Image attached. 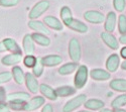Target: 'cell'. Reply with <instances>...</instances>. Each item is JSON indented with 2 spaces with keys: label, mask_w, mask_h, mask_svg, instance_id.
<instances>
[{
  "label": "cell",
  "mask_w": 126,
  "mask_h": 112,
  "mask_svg": "<svg viewBox=\"0 0 126 112\" xmlns=\"http://www.w3.org/2000/svg\"><path fill=\"white\" fill-rule=\"evenodd\" d=\"M45 103H46V99L44 96H34L32 98H30L27 102L24 103L22 111H25V112L35 111L41 106H44Z\"/></svg>",
  "instance_id": "cell-5"
},
{
  "label": "cell",
  "mask_w": 126,
  "mask_h": 112,
  "mask_svg": "<svg viewBox=\"0 0 126 112\" xmlns=\"http://www.w3.org/2000/svg\"><path fill=\"white\" fill-rule=\"evenodd\" d=\"M27 24H28V27L30 29L34 30L35 32H40L45 34L50 33L49 28L45 24L44 21H40V20H37V19H30Z\"/></svg>",
  "instance_id": "cell-13"
},
{
  "label": "cell",
  "mask_w": 126,
  "mask_h": 112,
  "mask_svg": "<svg viewBox=\"0 0 126 112\" xmlns=\"http://www.w3.org/2000/svg\"><path fill=\"white\" fill-rule=\"evenodd\" d=\"M120 56L118 54H111L106 60V70L110 73H114L120 67Z\"/></svg>",
  "instance_id": "cell-10"
},
{
  "label": "cell",
  "mask_w": 126,
  "mask_h": 112,
  "mask_svg": "<svg viewBox=\"0 0 126 112\" xmlns=\"http://www.w3.org/2000/svg\"><path fill=\"white\" fill-rule=\"evenodd\" d=\"M11 74L12 78L14 80V82L18 85H22L25 82V73L23 72V70L18 67V66H13L11 69Z\"/></svg>",
  "instance_id": "cell-23"
},
{
  "label": "cell",
  "mask_w": 126,
  "mask_h": 112,
  "mask_svg": "<svg viewBox=\"0 0 126 112\" xmlns=\"http://www.w3.org/2000/svg\"><path fill=\"white\" fill-rule=\"evenodd\" d=\"M110 89L116 92H121V93H126V79L123 78H115L110 81L109 83Z\"/></svg>",
  "instance_id": "cell-19"
},
{
  "label": "cell",
  "mask_w": 126,
  "mask_h": 112,
  "mask_svg": "<svg viewBox=\"0 0 126 112\" xmlns=\"http://www.w3.org/2000/svg\"><path fill=\"white\" fill-rule=\"evenodd\" d=\"M114 112H126V110L122 108H117V109H114Z\"/></svg>",
  "instance_id": "cell-43"
},
{
  "label": "cell",
  "mask_w": 126,
  "mask_h": 112,
  "mask_svg": "<svg viewBox=\"0 0 126 112\" xmlns=\"http://www.w3.org/2000/svg\"><path fill=\"white\" fill-rule=\"evenodd\" d=\"M99 112H114V110H111L109 108H102L101 110H99Z\"/></svg>",
  "instance_id": "cell-42"
},
{
  "label": "cell",
  "mask_w": 126,
  "mask_h": 112,
  "mask_svg": "<svg viewBox=\"0 0 126 112\" xmlns=\"http://www.w3.org/2000/svg\"><path fill=\"white\" fill-rule=\"evenodd\" d=\"M125 105H126V93H122L121 95H118L117 97H115L111 102V107L113 109L122 108Z\"/></svg>",
  "instance_id": "cell-28"
},
{
  "label": "cell",
  "mask_w": 126,
  "mask_h": 112,
  "mask_svg": "<svg viewBox=\"0 0 126 112\" xmlns=\"http://www.w3.org/2000/svg\"><path fill=\"white\" fill-rule=\"evenodd\" d=\"M44 22H45V24H46L48 28L54 29V30H57V32L63 30V28H64V23H63L59 18H57L56 16H52V15L45 16Z\"/></svg>",
  "instance_id": "cell-14"
},
{
  "label": "cell",
  "mask_w": 126,
  "mask_h": 112,
  "mask_svg": "<svg viewBox=\"0 0 126 112\" xmlns=\"http://www.w3.org/2000/svg\"><path fill=\"white\" fill-rule=\"evenodd\" d=\"M19 3V0H0V6L2 7H13Z\"/></svg>",
  "instance_id": "cell-34"
},
{
  "label": "cell",
  "mask_w": 126,
  "mask_h": 112,
  "mask_svg": "<svg viewBox=\"0 0 126 112\" xmlns=\"http://www.w3.org/2000/svg\"><path fill=\"white\" fill-rule=\"evenodd\" d=\"M30 99L29 93L27 92H13L7 95V102L25 103Z\"/></svg>",
  "instance_id": "cell-16"
},
{
  "label": "cell",
  "mask_w": 126,
  "mask_h": 112,
  "mask_svg": "<svg viewBox=\"0 0 126 112\" xmlns=\"http://www.w3.org/2000/svg\"><path fill=\"white\" fill-rule=\"evenodd\" d=\"M101 36V39L103 40V43L106 45L108 48H110L111 49H118L119 48V42L118 39L115 37L111 32H101L100 34Z\"/></svg>",
  "instance_id": "cell-11"
},
{
  "label": "cell",
  "mask_w": 126,
  "mask_h": 112,
  "mask_svg": "<svg viewBox=\"0 0 126 112\" xmlns=\"http://www.w3.org/2000/svg\"><path fill=\"white\" fill-rule=\"evenodd\" d=\"M56 92L58 97H70L77 93V89L75 87L65 85V86H60L56 88Z\"/></svg>",
  "instance_id": "cell-25"
},
{
  "label": "cell",
  "mask_w": 126,
  "mask_h": 112,
  "mask_svg": "<svg viewBox=\"0 0 126 112\" xmlns=\"http://www.w3.org/2000/svg\"><path fill=\"white\" fill-rule=\"evenodd\" d=\"M78 112H93V111H89V110H82V111H78Z\"/></svg>",
  "instance_id": "cell-44"
},
{
  "label": "cell",
  "mask_w": 126,
  "mask_h": 112,
  "mask_svg": "<svg viewBox=\"0 0 126 112\" xmlns=\"http://www.w3.org/2000/svg\"><path fill=\"white\" fill-rule=\"evenodd\" d=\"M44 71H45V66L41 62V58H37V61H36V64L34 65V67L32 68V73L36 78H39L41 75L44 74Z\"/></svg>",
  "instance_id": "cell-29"
},
{
  "label": "cell",
  "mask_w": 126,
  "mask_h": 112,
  "mask_svg": "<svg viewBox=\"0 0 126 112\" xmlns=\"http://www.w3.org/2000/svg\"><path fill=\"white\" fill-rule=\"evenodd\" d=\"M32 39L35 44L41 47H48L50 45V38L45 34V33H40V32H34L31 34Z\"/></svg>",
  "instance_id": "cell-26"
},
{
  "label": "cell",
  "mask_w": 126,
  "mask_h": 112,
  "mask_svg": "<svg viewBox=\"0 0 126 112\" xmlns=\"http://www.w3.org/2000/svg\"><path fill=\"white\" fill-rule=\"evenodd\" d=\"M87 100V95L86 94H79L78 96L70 99L68 102L63 107V112H73L76 109H78L80 106L84 105V103Z\"/></svg>",
  "instance_id": "cell-4"
},
{
  "label": "cell",
  "mask_w": 126,
  "mask_h": 112,
  "mask_svg": "<svg viewBox=\"0 0 126 112\" xmlns=\"http://www.w3.org/2000/svg\"><path fill=\"white\" fill-rule=\"evenodd\" d=\"M12 79V74L11 72H8V71H5V72H1L0 73V85L8 83L9 81H11Z\"/></svg>",
  "instance_id": "cell-33"
},
{
  "label": "cell",
  "mask_w": 126,
  "mask_h": 112,
  "mask_svg": "<svg viewBox=\"0 0 126 112\" xmlns=\"http://www.w3.org/2000/svg\"><path fill=\"white\" fill-rule=\"evenodd\" d=\"M120 68H121L122 70L126 71V60H124V61H123V62L121 63V65H120Z\"/></svg>",
  "instance_id": "cell-41"
},
{
  "label": "cell",
  "mask_w": 126,
  "mask_h": 112,
  "mask_svg": "<svg viewBox=\"0 0 126 112\" xmlns=\"http://www.w3.org/2000/svg\"><path fill=\"white\" fill-rule=\"evenodd\" d=\"M89 78V69L86 65H80L76 70L74 77V87L77 90L83 89L86 86Z\"/></svg>",
  "instance_id": "cell-1"
},
{
  "label": "cell",
  "mask_w": 126,
  "mask_h": 112,
  "mask_svg": "<svg viewBox=\"0 0 126 112\" xmlns=\"http://www.w3.org/2000/svg\"><path fill=\"white\" fill-rule=\"evenodd\" d=\"M67 27H69L70 29L77 32L79 33H86L88 32V25L76 18H73L72 21L67 25Z\"/></svg>",
  "instance_id": "cell-21"
},
{
  "label": "cell",
  "mask_w": 126,
  "mask_h": 112,
  "mask_svg": "<svg viewBox=\"0 0 126 112\" xmlns=\"http://www.w3.org/2000/svg\"><path fill=\"white\" fill-rule=\"evenodd\" d=\"M118 32L120 34H126V15L120 14L118 17Z\"/></svg>",
  "instance_id": "cell-31"
},
{
  "label": "cell",
  "mask_w": 126,
  "mask_h": 112,
  "mask_svg": "<svg viewBox=\"0 0 126 112\" xmlns=\"http://www.w3.org/2000/svg\"><path fill=\"white\" fill-rule=\"evenodd\" d=\"M0 112H11V111H10V108H9V106H8L7 103L0 104Z\"/></svg>",
  "instance_id": "cell-37"
},
{
  "label": "cell",
  "mask_w": 126,
  "mask_h": 112,
  "mask_svg": "<svg viewBox=\"0 0 126 112\" xmlns=\"http://www.w3.org/2000/svg\"><path fill=\"white\" fill-rule=\"evenodd\" d=\"M89 76L94 80V81H107L111 77V73L108 72L107 70L96 68V69H92L89 71Z\"/></svg>",
  "instance_id": "cell-9"
},
{
  "label": "cell",
  "mask_w": 126,
  "mask_h": 112,
  "mask_svg": "<svg viewBox=\"0 0 126 112\" xmlns=\"http://www.w3.org/2000/svg\"><path fill=\"white\" fill-rule=\"evenodd\" d=\"M78 63L76 62H69V63H66L64 65H62L60 68H59V74L62 75V76H68V75H71L72 73H74L75 71L78 69Z\"/></svg>",
  "instance_id": "cell-24"
},
{
  "label": "cell",
  "mask_w": 126,
  "mask_h": 112,
  "mask_svg": "<svg viewBox=\"0 0 126 112\" xmlns=\"http://www.w3.org/2000/svg\"><path fill=\"white\" fill-rule=\"evenodd\" d=\"M41 112H54V108H52L51 104H45L41 109Z\"/></svg>",
  "instance_id": "cell-36"
},
{
  "label": "cell",
  "mask_w": 126,
  "mask_h": 112,
  "mask_svg": "<svg viewBox=\"0 0 126 112\" xmlns=\"http://www.w3.org/2000/svg\"><path fill=\"white\" fill-rule=\"evenodd\" d=\"M117 22V15L114 11H109L107 15H105L104 20V29L107 32H113L116 28Z\"/></svg>",
  "instance_id": "cell-8"
},
{
  "label": "cell",
  "mask_w": 126,
  "mask_h": 112,
  "mask_svg": "<svg viewBox=\"0 0 126 112\" xmlns=\"http://www.w3.org/2000/svg\"><path fill=\"white\" fill-rule=\"evenodd\" d=\"M118 40H119L120 44H123V45L126 46V34H121Z\"/></svg>",
  "instance_id": "cell-39"
},
{
  "label": "cell",
  "mask_w": 126,
  "mask_h": 112,
  "mask_svg": "<svg viewBox=\"0 0 126 112\" xmlns=\"http://www.w3.org/2000/svg\"><path fill=\"white\" fill-rule=\"evenodd\" d=\"M113 6L118 12H123L126 7V0H113Z\"/></svg>",
  "instance_id": "cell-32"
},
{
  "label": "cell",
  "mask_w": 126,
  "mask_h": 112,
  "mask_svg": "<svg viewBox=\"0 0 126 112\" xmlns=\"http://www.w3.org/2000/svg\"><path fill=\"white\" fill-rule=\"evenodd\" d=\"M119 56H120L121 58H123L124 60H126V46H124L123 48H120V54H119Z\"/></svg>",
  "instance_id": "cell-38"
},
{
  "label": "cell",
  "mask_w": 126,
  "mask_h": 112,
  "mask_svg": "<svg viewBox=\"0 0 126 112\" xmlns=\"http://www.w3.org/2000/svg\"><path fill=\"white\" fill-rule=\"evenodd\" d=\"M84 18L86 21L93 23V24H100L103 23L105 20V15L98 10H88V11L84 12Z\"/></svg>",
  "instance_id": "cell-6"
},
{
  "label": "cell",
  "mask_w": 126,
  "mask_h": 112,
  "mask_svg": "<svg viewBox=\"0 0 126 112\" xmlns=\"http://www.w3.org/2000/svg\"><path fill=\"white\" fill-rule=\"evenodd\" d=\"M49 5H50V3L48 0H40V1L36 2L32 6V8L30 9V11L28 13V18L29 19H37L46 11H47L49 8Z\"/></svg>",
  "instance_id": "cell-3"
},
{
  "label": "cell",
  "mask_w": 126,
  "mask_h": 112,
  "mask_svg": "<svg viewBox=\"0 0 126 112\" xmlns=\"http://www.w3.org/2000/svg\"><path fill=\"white\" fill-rule=\"evenodd\" d=\"M39 92L41 93V95H43L45 98H47L50 101H56L58 99L56 89H54L47 84H40L39 85Z\"/></svg>",
  "instance_id": "cell-18"
},
{
  "label": "cell",
  "mask_w": 126,
  "mask_h": 112,
  "mask_svg": "<svg viewBox=\"0 0 126 112\" xmlns=\"http://www.w3.org/2000/svg\"><path fill=\"white\" fill-rule=\"evenodd\" d=\"M41 62L45 67L52 68L61 65L63 62V58L60 55H47L41 58Z\"/></svg>",
  "instance_id": "cell-15"
},
{
  "label": "cell",
  "mask_w": 126,
  "mask_h": 112,
  "mask_svg": "<svg viewBox=\"0 0 126 112\" xmlns=\"http://www.w3.org/2000/svg\"><path fill=\"white\" fill-rule=\"evenodd\" d=\"M7 102V93L6 89L2 86H0V104Z\"/></svg>",
  "instance_id": "cell-35"
},
{
  "label": "cell",
  "mask_w": 126,
  "mask_h": 112,
  "mask_svg": "<svg viewBox=\"0 0 126 112\" xmlns=\"http://www.w3.org/2000/svg\"><path fill=\"white\" fill-rule=\"evenodd\" d=\"M34 42L32 39L31 34L27 33L23 36L22 39V48L23 52L25 53V55H33L35 52V46H34Z\"/></svg>",
  "instance_id": "cell-17"
},
{
  "label": "cell",
  "mask_w": 126,
  "mask_h": 112,
  "mask_svg": "<svg viewBox=\"0 0 126 112\" xmlns=\"http://www.w3.org/2000/svg\"><path fill=\"white\" fill-rule=\"evenodd\" d=\"M84 106H85L86 109L90 111H96V110H101L102 108H104L105 103H104V101L100 99L92 98V99H87L86 102L84 103Z\"/></svg>",
  "instance_id": "cell-22"
},
{
  "label": "cell",
  "mask_w": 126,
  "mask_h": 112,
  "mask_svg": "<svg viewBox=\"0 0 126 112\" xmlns=\"http://www.w3.org/2000/svg\"><path fill=\"white\" fill-rule=\"evenodd\" d=\"M69 57L72 62L79 63L82 59V47L77 37H72L69 42Z\"/></svg>",
  "instance_id": "cell-2"
},
{
  "label": "cell",
  "mask_w": 126,
  "mask_h": 112,
  "mask_svg": "<svg viewBox=\"0 0 126 112\" xmlns=\"http://www.w3.org/2000/svg\"><path fill=\"white\" fill-rule=\"evenodd\" d=\"M28 91L32 94H36L39 91V83L37 78L32 73H25V82H24Z\"/></svg>",
  "instance_id": "cell-7"
},
{
  "label": "cell",
  "mask_w": 126,
  "mask_h": 112,
  "mask_svg": "<svg viewBox=\"0 0 126 112\" xmlns=\"http://www.w3.org/2000/svg\"><path fill=\"white\" fill-rule=\"evenodd\" d=\"M6 48H5V46H4V44H3V42L1 40V42H0V54L1 53H4V52H6Z\"/></svg>",
  "instance_id": "cell-40"
},
{
  "label": "cell",
  "mask_w": 126,
  "mask_h": 112,
  "mask_svg": "<svg viewBox=\"0 0 126 112\" xmlns=\"http://www.w3.org/2000/svg\"><path fill=\"white\" fill-rule=\"evenodd\" d=\"M60 16L62 18V22L64 23V25H68L71 21L72 19L74 18L73 17V13H72V10L69 6L65 5L61 8V11H60Z\"/></svg>",
  "instance_id": "cell-27"
},
{
  "label": "cell",
  "mask_w": 126,
  "mask_h": 112,
  "mask_svg": "<svg viewBox=\"0 0 126 112\" xmlns=\"http://www.w3.org/2000/svg\"><path fill=\"white\" fill-rule=\"evenodd\" d=\"M2 42L8 52L12 54H22V49L19 47V45L16 43V40L11 37H6L2 39Z\"/></svg>",
  "instance_id": "cell-20"
},
{
  "label": "cell",
  "mask_w": 126,
  "mask_h": 112,
  "mask_svg": "<svg viewBox=\"0 0 126 112\" xmlns=\"http://www.w3.org/2000/svg\"><path fill=\"white\" fill-rule=\"evenodd\" d=\"M36 61H37V57H34L33 55H26L22 62H23V65L26 67V68H31L32 69L34 67V65L36 64Z\"/></svg>",
  "instance_id": "cell-30"
},
{
  "label": "cell",
  "mask_w": 126,
  "mask_h": 112,
  "mask_svg": "<svg viewBox=\"0 0 126 112\" xmlns=\"http://www.w3.org/2000/svg\"><path fill=\"white\" fill-rule=\"evenodd\" d=\"M22 60H23L22 54H12V53H10V54L5 55L4 57H2L1 64L3 66H7V67H11V66L13 67V66L19 64Z\"/></svg>",
  "instance_id": "cell-12"
}]
</instances>
